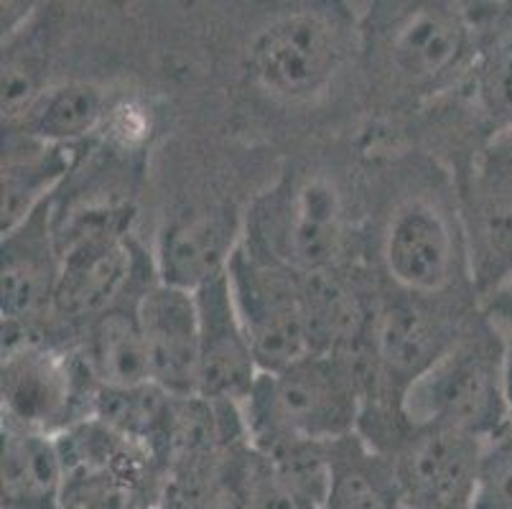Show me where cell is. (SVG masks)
Here are the masks:
<instances>
[{"instance_id": "cell-1", "label": "cell", "mask_w": 512, "mask_h": 509, "mask_svg": "<svg viewBox=\"0 0 512 509\" xmlns=\"http://www.w3.org/2000/svg\"><path fill=\"white\" fill-rule=\"evenodd\" d=\"M365 395V382L349 359L311 354L286 370L260 372L242 415L250 443H332L360 431Z\"/></svg>"}, {"instance_id": "cell-2", "label": "cell", "mask_w": 512, "mask_h": 509, "mask_svg": "<svg viewBox=\"0 0 512 509\" xmlns=\"http://www.w3.org/2000/svg\"><path fill=\"white\" fill-rule=\"evenodd\" d=\"M411 428H446L490 441L512 423L497 329L456 339L454 347L406 390L398 405Z\"/></svg>"}, {"instance_id": "cell-3", "label": "cell", "mask_w": 512, "mask_h": 509, "mask_svg": "<svg viewBox=\"0 0 512 509\" xmlns=\"http://www.w3.org/2000/svg\"><path fill=\"white\" fill-rule=\"evenodd\" d=\"M227 278L260 372L286 370L316 354L304 275L242 240Z\"/></svg>"}, {"instance_id": "cell-4", "label": "cell", "mask_w": 512, "mask_h": 509, "mask_svg": "<svg viewBox=\"0 0 512 509\" xmlns=\"http://www.w3.org/2000/svg\"><path fill=\"white\" fill-rule=\"evenodd\" d=\"M62 252L51 316L85 329L95 316L133 291L138 255L125 237L120 209H87L57 237Z\"/></svg>"}, {"instance_id": "cell-5", "label": "cell", "mask_w": 512, "mask_h": 509, "mask_svg": "<svg viewBox=\"0 0 512 509\" xmlns=\"http://www.w3.org/2000/svg\"><path fill=\"white\" fill-rule=\"evenodd\" d=\"M347 240L344 196L334 179L306 174L271 194L245 242L299 275L329 273Z\"/></svg>"}, {"instance_id": "cell-6", "label": "cell", "mask_w": 512, "mask_h": 509, "mask_svg": "<svg viewBox=\"0 0 512 509\" xmlns=\"http://www.w3.org/2000/svg\"><path fill=\"white\" fill-rule=\"evenodd\" d=\"M95 385L82 364L39 342L36 336L3 347L0 405L3 423L59 436L90 415Z\"/></svg>"}, {"instance_id": "cell-7", "label": "cell", "mask_w": 512, "mask_h": 509, "mask_svg": "<svg viewBox=\"0 0 512 509\" xmlns=\"http://www.w3.org/2000/svg\"><path fill=\"white\" fill-rule=\"evenodd\" d=\"M342 59V26L321 11H296L276 18L250 46L253 79L265 92L283 100H304L324 90Z\"/></svg>"}, {"instance_id": "cell-8", "label": "cell", "mask_w": 512, "mask_h": 509, "mask_svg": "<svg viewBox=\"0 0 512 509\" xmlns=\"http://www.w3.org/2000/svg\"><path fill=\"white\" fill-rule=\"evenodd\" d=\"M383 59L393 79L408 90L449 82L474 51V28L449 3H416L393 16L383 31Z\"/></svg>"}, {"instance_id": "cell-9", "label": "cell", "mask_w": 512, "mask_h": 509, "mask_svg": "<svg viewBox=\"0 0 512 509\" xmlns=\"http://www.w3.org/2000/svg\"><path fill=\"white\" fill-rule=\"evenodd\" d=\"M62 252L57 240L54 199L36 209L16 230L3 235V270H0V314L3 347L29 339L31 324L51 316L57 291Z\"/></svg>"}, {"instance_id": "cell-10", "label": "cell", "mask_w": 512, "mask_h": 509, "mask_svg": "<svg viewBox=\"0 0 512 509\" xmlns=\"http://www.w3.org/2000/svg\"><path fill=\"white\" fill-rule=\"evenodd\" d=\"M484 441L446 428H411L385 454L398 474L403 509H472Z\"/></svg>"}, {"instance_id": "cell-11", "label": "cell", "mask_w": 512, "mask_h": 509, "mask_svg": "<svg viewBox=\"0 0 512 509\" xmlns=\"http://www.w3.org/2000/svg\"><path fill=\"white\" fill-rule=\"evenodd\" d=\"M194 296L199 308V395L242 408L258 382L260 367L230 278L220 275Z\"/></svg>"}, {"instance_id": "cell-12", "label": "cell", "mask_w": 512, "mask_h": 509, "mask_svg": "<svg viewBox=\"0 0 512 509\" xmlns=\"http://www.w3.org/2000/svg\"><path fill=\"white\" fill-rule=\"evenodd\" d=\"M456 344L416 296H398L377 308L367 334L372 382L380 380L400 405L408 387ZM372 387V385H370Z\"/></svg>"}, {"instance_id": "cell-13", "label": "cell", "mask_w": 512, "mask_h": 509, "mask_svg": "<svg viewBox=\"0 0 512 509\" xmlns=\"http://www.w3.org/2000/svg\"><path fill=\"white\" fill-rule=\"evenodd\" d=\"M383 263L406 296H439L456 270L451 224L434 204L411 199L393 212L383 240Z\"/></svg>"}, {"instance_id": "cell-14", "label": "cell", "mask_w": 512, "mask_h": 509, "mask_svg": "<svg viewBox=\"0 0 512 509\" xmlns=\"http://www.w3.org/2000/svg\"><path fill=\"white\" fill-rule=\"evenodd\" d=\"M151 382L176 398L199 395V308L197 296L153 278L141 293Z\"/></svg>"}, {"instance_id": "cell-15", "label": "cell", "mask_w": 512, "mask_h": 509, "mask_svg": "<svg viewBox=\"0 0 512 509\" xmlns=\"http://www.w3.org/2000/svg\"><path fill=\"white\" fill-rule=\"evenodd\" d=\"M240 242V227L227 209L176 219L158 237L156 278L166 286L197 293L230 270Z\"/></svg>"}, {"instance_id": "cell-16", "label": "cell", "mask_w": 512, "mask_h": 509, "mask_svg": "<svg viewBox=\"0 0 512 509\" xmlns=\"http://www.w3.org/2000/svg\"><path fill=\"white\" fill-rule=\"evenodd\" d=\"M146 286L141 291H130L85 326L79 364L95 387H136L151 382L146 336L138 311Z\"/></svg>"}, {"instance_id": "cell-17", "label": "cell", "mask_w": 512, "mask_h": 509, "mask_svg": "<svg viewBox=\"0 0 512 509\" xmlns=\"http://www.w3.org/2000/svg\"><path fill=\"white\" fill-rule=\"evenodd\" d=\"M74 166V146H49L18 133L3 135L0 174V232L8 235L39 207L54 199Z\"/></svg>"}, {"instance_id": "cell-18", "label": "cell", "mask_w": 512, "mask_h": 509, "mask_svg": "<svg viewBox=\"0 0 512 509\" xmlns=\"http://www.w3.org/2000/svg\"><path fill=\"white\" fill-rule=\"evenodd\" d=\"M324 509H403L393 459L360 431L329 443V489Z\"/></svg>"}, {"instance_id": "cell-19", "label": "cell", "mask_w": 512, "mask_h": 509, "mask_svg": "<svg viewBox=\"0 0 512 509\" xmlns=\"http://www.w3.org/2000/svg\"><path fill=\"white\" fill-rule=\"evenodd\" d=\"M3 509H59L64 464L57 438L3 423Z\"/></svg>"}, {"instance_id": "cell-20", "label": "cell", "mask_w": 512, "mask_h": 509, "mask_svg": "<svg viewBox=\"0 0 512 509\" xmlns=\"http://www.w3.org/2000/svg\"><path fill=\"white\" fill-rule=\"evenodd\" d=\"M255 451L253 443H237L209 464L171 476L161 504L169 509H253Z\"/></svg>"}, {"instance_id": "cell-21", "label": "cell", "mask_w": 512, "mask_h": 509, "mask_svg": "<svg viewBox=\"0 0 512 509\" xmlns=\"http://www.w3.org/2000/svg\"><path fill=\"white\" fill-rule=\"evenodd\" d=\"M105 115V95L92 82H64L49 87L21 120L6 125V133L26 135L49 146H77Z\"/></svg>"}, {"instance_id": "cell-22", "label": "cell", "mask_w": 512, "mask_h": 509, "mask_svg": "<svg viewBox=\"0 0 512 509\" xmlns=\"http://www.w3.org/2000/svg\"><path fill=\"white\" fill-rule=\"evenodd\" d=\"M171 400L174 395L153 382H143L136 387H95L90 415L113 431L123 433L130 441H136L156 461L158 443L164 438L166 420H169Z\"/></svg>"}, {"instance_id": "cell-23", "label": "cell", "mask_w": 512, "mask_h": 509, "mask_svg": "<svg viewBox=\"0 0 512 509\" xmlns=\"http://www.w3.org/2000/svg\"><path fill=\"white\" fill-rule=\"evenodd\" d=\"M46 44L41 28L31 21L3 34V128L26 115L49 90L46 84Z\"/></svg>"}, {"instance_id": "cell-24", "label": "cell", "mask_w": 512, "mask_h": 509, "mask_svg": "<svg viewBox=\"0 0 512 509\" xmlns=\"http://www.w3.org/2000/svg\"><path fill=\"white\" fill-rule=\"evenodd\" d=\"M472 509H512V423L484 441Z\"/></svg>"}, {"instance_id": "cell-25", "label": "cell", "mask_w": 512, "mask_h": 509, "mask_svg": "<svg viewBox=\"0 0 512 509\" xmlns=\"http://www.w3.org/2000/svg\"><path fill=\"white\" fill-rule=\"evenodd\" d=\"M255 451V448H253ZM253 509H321L319 502L304 494L301 489L278 476L263 456L255 451V484H253Z\"/></svg>"}, {"instance_id": "cell-26", "label": "cell", "mask_w": 512, "mask_h": 509, "mask_svg": "<svg viewBox=\"0 0 512 509\" xmlns=\"http://www.w3.org/2000/svg\"><path fill=\"white\" fill-rule=\"evenodd\" d=\"M487 95L512 125V28L495 46V56L487 69Z\"/></svg>"}, {"instance_id": "cell-27", "label": "cell", "mask_w": 512, "mask_h": 509, "mask_svg": "<svg viewBox=\"0 0 512 509\" xmlns=\"http://www.w3.org/2000/svg\"><path fill=\"white\" fill-rule=\"evenodd\" d=\"M495 306L500 311V324H495L497 334L502 339V362H505V390L507 403L512 415V283L495 293Z\"/></svg>"}, {"instance_id": "cell-28", "label": "cell", "mask_w": 512, "mask_h": 509, "mask_svg": "<svg viewBox=\"0 0 512 509\" xmlns=\"http://www.w3.org/2000/svg\"><path fill=\"white\" fill-rule=\"evenodd\" d=\"M151 509H169V507H164V504L158 502V504H156V507H151Z\"/></svg>"}]
</instances>
